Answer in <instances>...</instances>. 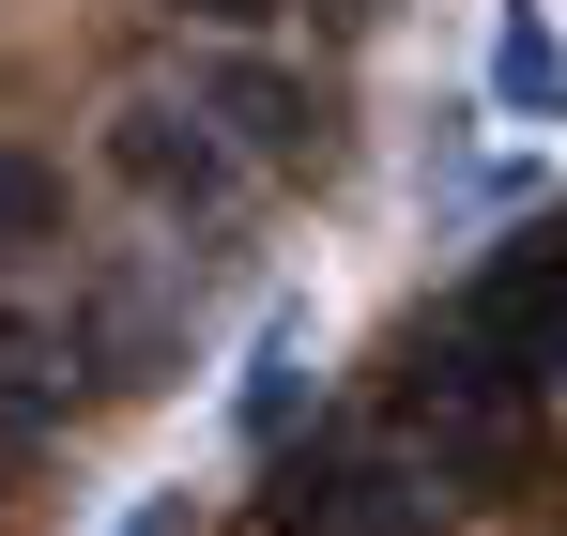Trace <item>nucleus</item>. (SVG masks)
I'll list each match as a JSON object with an SVG mask.
<instances>
[{
  "label": "nucleus",
  "mask_w": 567,
  "mask_h": 536,
  "mask_svg": "<svg viewBox=\"0 0 567 536\" xmlns=\"http://www.w3.org/2000/svg\"><path fill=\"white\" fill-rule=\"evenodd\" d=\"M47 230H62V169L0 138V246H47Z\"/></svg>",
  "instance_id": "obj_8"
},
{
  "label": "nucleus",
  "mask_w": 567,
  "mask_h": 536,
  "mask_svg": "<svg viewBox=\"0 0 567 536\" xmlns=\"http://www.w3.org/2000/svg\"><path fill=\"white\" fill-rule=\"evenodd\" d=\"M78 399H93V353H78V322H16V307H0V445H47Z\"/></svg>",
  "instance_id": "obj_6"
},
{
  "label": "nucleus",
  "mask_w": 567,
  "mask_h": 536,
  "mask_svg": "<svg viewBox=\"0 0 567 536\" xmlns=\"http://www.w3.org/2000/svg\"><path fill=\"white\" fill-rule=\"evenodd\" d=\"M261 522H277V536H461V491H445L414 445H383L369 414H353V430H322V445L277 460Z\"/></svg>",
  "instance_id": "obj_2"
},
{
  "label": "nucleus",
  "mask_w": 567,
  "mask_h": 536,
  "mask_svg": "<svg viewBox=\"0 0 567 536\" xmlns=\"http://www.w3.org/2000/svg\"><path fill=\"white\" fill-rule=\"evenodd\" d=\"M123 536H185V506H138V522H123Z\"/></svg>",
  "instance_id": "obj_11"
},
{
  "label": "nucleus",
  "mask_w": 567,
  "mask_h": 536,
  "mask_svg": "<svg viewBox=\"0 0 567 536\" xmlns=\"http://www.w3.org/2000/svg\"><path fill=\"white\" fill-rule=\"evenodd\" d=\"M107 169L138 184V199H169V215H230V199H246V154L199 123V92H138V107L107 123Z\"/></svg>",
  "instance_id": "obj_4"
},
{
  "label": "nucleus",
  "mask_w": 567,
  "mask_h": 536,
  "mask_svg": "<svg viewBox=\"0 0 567 536\" xmlns=\"http://www.w3.org/2000/svg\"><path fill=\"white\" fill-rule=\"evenodd\" d=\"M169 16H277V0H169Z\"/></svg>",
  "instance_id": "obj_10"
},
{
  "label": "nucleus",
  "mask_w": 567,
  "mask_h": 536,
  "mask_svg": "<svg viewBox=\"0 0 567 536\" xmlns=\"http://www.w3.org/2000/svg\"><path fill=\"white\" fill-rule=\"evenodd\" d=\"M491 92H506L522 123H553V107H567V47L537 31V0H506V47H491Z\"/></svg>",
  "instance_id": "obj_7"
},
{
  "label": "nucleus",
  "mask_w": 567,
  "mask_h": 536,
  "mask_svg": "<svg viewBox=\"0 0 567 536\" xmlns=\"http://www.w3.org/2000/svg\"><path fill=\"white\" fill-rule=\"evenodd\" d=\"M199 123H215L246 169H307V138H322V92L291 78V62H246V47H215V62H199Z\"/></svg>",
  "instance_id": "obj_5"
},
{
  "label": "nucleus",
  "mask_w": 567,
  "mask_h": 536,
  "mask_svg": "<svg viewBox=\"0 0 567 536\" xmlns=\"http://www.w3.org/2000/svg\"><path fill=\"white\" fill-rule=\"evenodd\" d=\"M445 322H461L491 368H522V383H567V230H522V246H491V261L445 291Z\"/></svg>",
  "instance_id": "obj_3"
},
{
  "label": "nucleus",
  "mask_w": 567,
  "mask_h": 536,
  "mask_svg": "<svg viewBox=\"0 0 567 536\" xmlns=\"http://www.w3.org/2000/svg\"><path fill=\"white\" fill-rule=\"evenodd\" d=\"M291 399H307V353L261 338V368H246V430H291Z\"/></svg>",
  "instance_id": "obj_9"
},
{
  "label": "nucleus",
  "mask_w": 567,
  "mask_h": 536,
  "mask_svg": "<svg viewBox=\"0 0 567 536\" xmlns=\"http://www.w3.org/2000/svg\"><path fill=\"white\" fill-rule=\"evenodd\" d=\"M537 399H553V383L491 368L461 322H445V307H430V322H414V338L369 368V430H383V445H414L430 475H445V491H522V475L553 460Z\"/></svg>",
  "instance_id": "obj_1"
}]
</instances>
